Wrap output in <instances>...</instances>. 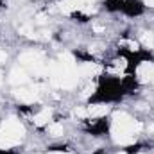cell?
<instances>
[{"mask_svg": "<svg viewBox=\"0 0 154 154\" xmlns=\"http://www.w3.org/2000/svg\"><path fill=\"white\" fill-rule=\"evenodd\" d=\"M118 45H120V52H124V54H140L142 52V45H140V41L134 38H122L118 41Z\"/></svg>", "mask_w": 154, "mask_h": 154, "instance_id": "7", "label": "cell"}, {"mask_svg": "<svg viewBox=\"0 0 154 154\" xmlns=\"http://www.w3.org/2000/svg\"><path fill=\"white\" fill-rule=\"evenodd\" d=\"M9 84L13 86H25L29 82V74L23 66H14L11 72H9Z\"/></svg>", "mask_w": 154, "mask_h": 154, "instance_id": "6", "label": "cell"}, {"mask_svg": "<svg viewBox=\"0 0 154 154\" xmlns=\"http://www.w3.org/2000/svg\"><path fill=\"white\" fill-rule=\"evenodd\" d=\"M109 104L106 102H90L86 106V111H88V118H106V115L109 113ZM86 118V120H88Z\"/></svg>", "mask_w": 154, "mask_h": 154, "instance_id": "5", "label": "cell"}, {"mask_svg": "<svg viewBox=\"0 0 154 154\" xmlns=\"http://www.w3.org/2000/svg\"><path fill=\"white\" fill-rule=\"evenodd\" d=\"M134 81L143 86H154V61L143 59L136 63L134 68Z\"/></svg>", "mask_w": 154, "mask_h": 154, "instance_id": "3", "label": "cell"}, {"mask_svg": "<svg viewBox=\"0 0 154 154\" xmlns=\"http://www.w3.org/2000/svg\"><path fill=\"white\" fill-rule=\"evenodd\" d=\"M129 66H131V63H129L127 54L118 52L106 61L104 70H106L108 77H125V74L129 72Z\"/></svg>", "mask_w": 154, "mask_h": 154, "instance_id": "2", "label": "cell"}, {"mask_svg": "<svg viewBox=\"0 0 154 154\" xmlns=\"http://www.w3.org/2000/svg\"><path fill=\"white\" fill-rule=\"evenodd\" d=\"M45 131H47V136H50V138H61V136L65 134V125H63V122H59V120H52V122L45 127Z\"/></svg>", "mask_w": 154, "mask_h": 154, "instance_id": "8", "label": "cell"}, {"mask_svg": "<svg viewBox=\"0 0 154 154\" xmlns=\"http://www.w3.org/2000/svg\"><path fill=\"white\" fill-rule=\"evenodd\" d=\"M143 4V7H154V0H140Z\"/></svg>", "mask_w": 154, "mask_h": 154, "instance_id": "10", "label": "cell"}, {"mask_svg": "<svg viewBox=\"0 0 154 154\" xmlns=\"http://www.w3.org/2000/svg\"><path fill=\"white\" fill-rule=\"evenodd\" d=\"M143 129V124L136 120L127 111H115L111 116V136L116 145H131L136 142L138 133Z\"/></svg>", "mask_w": 154, "mask_h": 154, "instance_id": "1", "label": "cell"}, {"mask_svg": "<svg viewBox=\"0 0 154 154\" xmlns=\"http://www.w3.org/2000/svg\"><path fill=\"white\" fill-rule=\"evenodd\" d=\"M152 48H154V47H152Z\"/></svg>", "mask_w": 154, "mask_h": 154, "instance_id": "12", "label": "cell"}, {"mask_svg": "<svg viewBox=\"0 0 154 154\" xmlns=\"http://www.w3.org/2000/svg\"><path fill=\"white\" fill-rule=\"evenodd\" d=\"M5 61H7V52L0 48V63H5Z\"/></svg>", "mask_w": 154, "mask_h": 154, "instance_id": "9", "label": "cell"}, {"mask_svg": "<svg viewBox=\"0 0 154 154\" xmlns=\"http://www.w3.org/2000/svg\"><path fill=\"white\" fill-rule=\"evenodd\" d=\"M31 120L36 127H47L54 120V109L50 106H38L31 109Z\"/></svg>", "mask_w": 154, "mask_h": 154, "instance_id": "4", "label": "cell"}, {"mask_svg": "<svg viewBox=\"0 0 154 154\" xmlns=\"http://www.w3.org/2000/svg\"><path fill=\"white\" fill-rule=\"evenodd\" d=\"M2 84H4V74H2V70H0V88H2Z\"/></svg>", "mask_w": 154, "mask_h": 154, "instance_id": "11", "label": "cell"}]
</instances>
